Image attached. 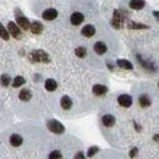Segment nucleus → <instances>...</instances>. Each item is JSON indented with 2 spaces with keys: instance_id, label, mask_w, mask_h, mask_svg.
<instances>
[{
  "instance_id": "1",
  "label": "nucleus",
  "mask_w": 159,
  "mask_h": 159,
  "mask_svg": "<svg viewBox=\"0 0 159 159\" xmlns=\"http://www.w3.org/2000/svg\"><path fill=\"white\" fill-rule=\"evenodd\" d=\"M28 59L32 62H50V57L44 50H33L28 54Z\"/></svg>"
},
{
  "instance_id": "2",
  "label": "nucleus",
  "mask_w": 159,
  "mask_h": 159,
  "mask_svg": "<svg viewBox=\"0 0 159 159\" xmlns=\"http://www.w3.org/2000/svg\"><path fill=\"white\" fill-rule=\"evenodd\" d=\"M47 127L49 129V131H52L53 134H57V135H61L65 131L64 125L58 120H49L47 122Z\"/></svg>"
},
{
  "instance_id": "3",
  "label": "nucleus",
  "mask_w": 159,
  "mask_h": 159,
  "mask_svg": "<svg viewBox=\"0 0 159 159\" xmlns=\"http://www.w3.org/2000/svg\"><path fill=\"white\" fill-rule=\"evenodd\" d=\"M124 21H125V15H124L120 10H114L113 17H111V26H113L114 28L119 30V28H121Z\"/></svg>"
},
{
  "instance_id": "4",
  "label": "nucleus",
  "mask_w": 159,
  "mask_h": 159,
  "mask_svg": "<svg viewBox=\"0 0 159 159\" xmlns=\"http://www.w3.org/2000/svg\"><path fill=\"white\" fill-rule=\"evenodd\" d=\"M7 32H9V34H11L16 39H20L21 37H22V32L19 28V26L15 22H12V21H10L9 25H7Z\"/></svg>"
},
{
  "instance_id": "5",
  "label": "nucleus",
  "mask_w": 159,
  "mask_h": 159,
  "mask_svg": "<svg viewBox=\"0 0 159 159\" xmlns=\"http://www.w3.org/2000/svg\"><path fill=\"white\" fill-rule=\"evenodd\" d=\"M118 103L124 108H129V107L132 105V98L129 94H121L118 98Z\"/></svg>"
},
{
  "instance_id": "6",
  "label": "nucleus",
  "mask_w": 159,
  "mask_h": 159,
  "mask_svg": "<svg viewBox=\"0 0 159 159\" xmlns=\"http://www.w3.org/2000/svg\"><path fill=\"white\" fill-rule=\"evenodd\" d=\"M81 33H82V36H84V37H87V38H91V37H93V36L96 34V28H94V26H92V25H86V26L82 28Z\"/></svg>"
},
{
  "instance_id": "7",
  "label": "nucleus",
  "mask_w": 159,
  "mask_h": 159,
  "mask_svg": "<svg viewBox=\"0 0 159 159\" xmlns=\"http://www.w3.org/2000/svg\"><path fill=\"white\" fill-rule=\"evenodd\" d=\"M43 19L47 21H52V20H55L58 17V11L55 9H47L44 12H43Z\"/></svg>"
},
{
  "instance_id": "8",
  "label": "nucleus",
  "mask_w": 159,
  "mask_h": 159,
  "mask_svg": "<svg viewBox=\"0 0 159 159\" xmlns=\"http://www.w3.org/2000/svg\"><path fill=\"white\" fill-rule=\"evenodd\" d=\"M16 23L20 26L22 30H28L30 28V26H31V23H30V21L27 17H25V16H21V15H17L16 16Z\"/></svg>"
},
{
  "instance_id": "9",
  "label": "nucleus",
  "mask_w": 159,
  "mask_h": 159,
  "mask_svg": "<svg viewBox=\"0 0 159 159\" xmlns=\"http://www.w3.org/2000/svg\"><path fill=\"white\" fill-rule=\"evenodd\" d=\"M84 20V16H83V14H81L79 11H76V12H74L72 15H71V17H70V21H71V23L74 25V26H79L81 25L82 22Z\"/></svg>"
},
{
  "instance_id": "10",
  "label": "nucleus",
  "mask_w": 159,
  "mask_h": 159,
  "mask_svg": "<svg viewBox=\"0 0 159 159\" xmlns=\"http://www.w3.org/2000/svg\"><path fill=\"white\" fill-rule=\"evenodd\" d=\"M30 30H31V32L33 34H40L43 32V23L39 22V21H34V22L31 23Z\"/></svg>"
},
{
  "instance_id": "11",
  "label": "nucleus",
  "mask_w": 159,
  "mask_h": 159,
  "mask_svg": "<svg viewBox=\"0 0 159 159\" xmlns=\"http://www.w3.org/2000/svg\"><path fill=\"white\" fill-rule=\"evenodd\" d=\"M129 5L132 10H141L146 6V1L144 0H130Z\"/></svg>"
},
{
  "instance_id": "12",
  "label": "nucleus",
  "mask_w": 159,
  "mask_h": 159,
  "mask_svg": "<svg viewBox=\"0 0 159 159\" xmlns=\"http://www.w3.org/2000/svg\"><path fill=\"white\" fill-rule=\"evenodd\" d=\"M92 91H93V93L96 96H104L108 92V88L105 86H103V84H94Z\"/></svg>"
},
{
  "instance_id": "13",
  "label": "nucleus",
  "mask_w": 159,
  "mask_h": 159,
  "mask_svg": "<svg viewBox=\"0 0 159 159\" xmlns=\"http://www.w3.org/2000/svg\"><path fill=\"white\" fill-rule=\"evenodd\" d=\"M60 104H61V108H62L64 110H69V109H71V107H72V100H71L70 97L64 96V97L60 99Z\"/></svg>"
},
{
  "instance_id": "14",
  "label": "nucleus",
  "mask_w": 159,
  "mask_h": 159,
  "mask_svg": "<svg viewBox=\"0 0 159 159\" xmlns=\"http://www.w3.org/2000/svg\"><path fill=\"white\" fill-rule=\"evenodd\" d=\"M127 27L130 30H147L149 28V26L144 25V23H139V22H135V21H130L127 23Z\"/></svg>"
},
{
  "instance_id": "15",
  "label": "nucleus",
  "mask_w": 159,
  "mask_h": 159,
  "mask_svg": "<svg viewBox=\"0 0 159 159\" xmlns=\"http://www.w3.org/2000/svg\"><path fill=\"white\" fill-rule=\"evenodd\" d=\"M102 122H103L104 126H107V127H111V126H114V124H115V118H114L113 115L107 114V115H104V116L102 118Z\"/></svg>"
},
{
  "instance_id": "16",
  "label": "nucleus",
  "mask_w": 159,
  "mask_h": 159,
  "mask_svg": "<svg viewBox=\"0 0 159 159\" xmlns=\"http://www.w3.org/2000/svg\"><path fill=\"white\" fill-rule=\"evenodd\" d=\"M44 86H45V89H47V91L53 92V91H55V89L58 88V82L53 79H48L45 81Z\"/></svg>"
},
{
  "instance_id": "17",
  "label": "nucleus",
  "mask_w": 159,
  "mask_h": 159,
  "mask_svg": "<svg viewBox=\"0 0 159 159\" xmlns=\"http://www.w3.org/2000/svg\"><path fill=\"white\" fill-rule=\"evenodd\" d=\"M116 64H118L119 67L125 69V70H132V69H134L132 62L129 61V60H126V59H119L118 61H116Z\"/></svg>"
},
{
  "instance_id": "18",
  "label": "nucleus",
  "mask_w": 159,
  "mask_h": 159,
  "mask_svg": "<svg viewBox=\"0 0 159 159\" xmlns=\"http://www.w3.org/2000/svg\"><path fill=\"white\" fill-rule=\"evenodd\" d=\"M93 49H94V52L97 53V54H99V55H103L105 52H107V45H105V43H103V42H97L96 44H94V47H93Z\"/></svg>"
},
{
  "instance_id": "19",
  "label": "nucleus",
  "mask_w": 159,
  "mask_h": 159,
  "mask_svg": "<svg viewBox=\"0 0 159 159\" xmlns=\"http://www.w3.org/2000/svg\"><path fill=\"white\" fill-rule=\"evenodd\" d=\"M139 103L142 108H148L152 102H151V98L147 94H141L139 98Z\"/></svg>"
},
{
  "instance_id": "20",
  "label": "nucleus",
  "mask_w": 159,
  "mask_h": 159,
  "mask_svg": "<svg viewBox=\"0 0 159 159\" xmlns=\"http://www.w3.org/2000/svg\"><path fill=\"white\" fill-rule=\"evenodd\" d=\"M22 142H23V139H22V137H21L20 135H17V134H14V135L10 136V143H11V146H14V147L21 146Z\"/></svg>"
},
{
  "instance_id": "21",
  "label": "nucleus",
  "mask_w": 159,
  "mask_h": 159,
  "mask_svg": "<svg viewBox=\"0 0 159 159\" xmlns=\"http://www.w3.org/2000/svg\"><path fill=\"white\" fill-rule=\"evenodd\" d=\"M137 59H139V64L144 67V69H147V70H149V71H154L157 67L152 64V62H148V61H146V60H143L139 55H137Z\"/></svg>"
},
{
  "instance_id": "22",
  "label": "nucleus",
  "mask_w": 159,
  "mask_h": 159,
  "mask_svg": "<svg viewBox=\"0 0 159 159\" xmlns=\"http://www.w3.org/2000/svg\"><path fill=\"white\" fill-rule=\"evenodd\" d=\"M19 98L23 102H28V100L32 98V93L30 89H22L19 94Z\"/></svg>"
},
{
  "instance_id": "23",
  "label": "nucleus",
  "mask_w": 159,
  "mask_h": 159,
  "mask_svg": "<svg viewBox=\"0 0 159 159\" xmlns=\"http://www.w3.org/2000/svg\"><path fill=\"white\" fill-rule=\"evenodd\" d=\"M25 82H26V80L23 79L22 76H17V77H15L14 81H12V86L15 88H17V87H21L22 84H25Z\"/></svg>"
},
{
  "instance_id": "24",
  "label": "nucleus",
  "mask_w": 159,
  "mask_h": 159,
  "mask_svg": "<svg viewBox=\"0 0 159 159\" xmlns=\"http://www.w3.org/2000/svg\"><path fill=\"white\" fill-rule=\"evenodd\" d=\"M0 37L5 40H7L9 38H10V34H9L7 30H6V28H5V26H2L1 23H0Z\"/></svg>"
},
{
  "instance_id": "25",
  "label": "nucleus",
  "mask_w": 159,
  "mask_h": 159,
  "mask_svg": "<svg viewBox=\"0 0 159 159\" xmlns=\"http://www.w3.org/2000/svg\"><path fill=\"white\" fill-rule=\"evenodd\" d=\"M75 54H76L79 58H84V57L87 55V50H86V48H83V47H79V48H76Z\"/></svg>"
},
{
  "instance_id": "26",
  "label": "nucleus",
  "mask_w": 159,
  "mask_h": 159,
  "mask_svg": "<svg viewBox=\"0 0 159 159\" xmlns=\"http://www.w3.org/2000/svg\"><path fill=\"white\" fill-rule=\"evenodd\" d=\"M98 151H99V148L97 147V146H93V147H89V149L87 151V157H93V156H96L97 153H98Z\"/></svg>"
},
{
  "instance_id": "27",
  "label": "nucleus",
  "mask_w": 159,
  "mask_h": 159,
  "mask_svg": "<svg viewBox=\"0 0 159 159\" xmlns=\"http://www.w3.org/2000/svg\"><path fill=\"white\" fill-rule=\"evenodd\" d=\"M10 81H11V80H10V76H9V75H2V76L0 77V83H1L2 86H5V87L9 86Z\"/></svg>"
},
{
  "instance_id": "28",
  "label": "nucleus",
  "mask_w": 159,
  "mask_h": 159,
  "mask_svg": "<svg viewBox=\"0 0 159 159\" xmlns=\"http://www.w3.org/2000/svg\"><path fill=\"white\" fill-rule=\"evenodd\" d=\"M61 158H62V156H61L60 151H53L49 154V157H48V159H61Z\"/></svg>"
},
{
  "instance_id": "29",
  "label": "nucleus",
  "mask_w": 159,
  "mask_h": 159,
  "mask_svg": "<svg viewBox=\"0 0 159 159\" xmlns=\"http://www.w3.org/2000/svg\"><path fill=\"white\" fill-rule=\"evenodd\" d=\"M137 152H139V149H137V148H132V149L130 151V158H135V157H136V154H137Z\"/></svg>"
},
{
  "instance_id": "30",
  "label": "nucleus",
  "mask_w": 159,
  "mask_h": 159,
  "mask_svg": "<svg viewBox=\"0 0 159 159\" xmlns=\"http://www.w3.org/2000/svg\"><path fill=\"white\" fill-rule=\"evenodd\" d=\"M74 159H86V157H84L83 152H79V153L75 156V158H74Z\"/></svg>"
},
{
  "instance_id": "31",
  "label": "nucleus",
  "mask_w": 159,
  "mask_h": 159,
  "mask_svg": "<svg viewBox=\"0 0 159 159\" xmlns=\"http://www.w3.org/2000/svg\"><path fill=\"white\" fill-rule=\"evenodd\" d=\"M153 16L159 21V11H153Z\"/></svg>"
},
{
  "instance_id": "32",
  "label": "nucleus",
  "mask_w": 159,
  "mask_h": 159,
  "mask_svg": "<svg viewBox=\"0 0 159 159\" xmlns=\"http://www.w3.org/2000/svg\"><path fill=\"white\" fill-rule=\"evenodd\" d=\"M153 139H154L156 142H158V143H159V134H157V135H154V136H153Z\"/></svg>"
},
{
  "instance_id": "33",
  "label": "nucleus",
  "mask_w": 159,
  "mask_h": 159,
  "mask_svg": "<svg viewBox=\"0 0 159 159\" xmlns=\"http://www.w3.org/2000/svg\"><path fill=\"white\" fill-rule=\"evenodd\" d=\"M158 87H159V82H158Z\"/></svg>"
}]
</instances>
